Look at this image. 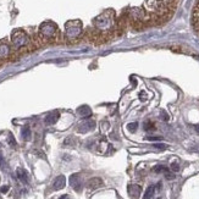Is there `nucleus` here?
Here are the masks:
<instances>
[{
    "label": "nucleus",
    "instance_id": "obj_1",
    "mask_svg": "<svg viewBox=\"0 0 199 199\" xmlns=\"http://www.w3.org/2000/svg\"><path fill=\"white\" fill-rule=\"evenodd\" d=\"M39 32L42 34V37H44L45 39H50L53 37H55V33H56V26L51 22H45L40 26Z\"/></svg>",
    "mask_w": 199,
    "mask_h": 199
},
{
    "label": "nucleus",
    "instance_id": "obj_2",
    "mask_svg": "<svg viewBox=\"0 0 199 199\" xmlns=\"http://www.w3.org/2000/svg\"><path fill=\"white\" fill-rule=\"evenodd\" d=\"M12 43L16 48H22V46H26L27 43H28V37L24 32L22 31H15L12 33Z\"/></svg>",
    "mask_w": 199,
    "mask_h": 199
},
{
    "label": "nucleus",
    "instance_id": "obj_3",
    "mask_svg": "<svg viewBox=\"0 0 199 199\" xmlns=\"http://www.w3.org/2000/svg\"><path fill=\"white\" fill-rule=\"evenodd\" d=\"M95 127V122L94 121H92V120H89V121H84V122H82L80 126H78V132L80 133H87V132H89V131H92L93 128Z\"/></svg>",
    "mask_w": 199,
    "mask_h": 199
},
{
    "label": "nucleus",
    "instance_id": "obj_4",
    "mask_svg": "<svg viewBox=\"0 0 199 199\" xmlns=\"http://www.w3.org/2000/svg\"><path fill=\"white\" fill-rule=\"evenodd\" d=\"M81 31H82V28H81V24H78L77 27H71V24H70V22L67 23V26H66V34H67V37H78L81 34Z\"/></svg>",
    "mask_w": 199,
    "mask_h": 199
},
{
    "label": "nucleus",
    "instance_id": "obj_5",
    "mask_svg": "<svg viewBox=\"0 0 199 199\" xmlns=\"http://www.w3.org/2000/svg\"><path fill=\"white\" fill-rule=\"evenodd\" d=\"M70 183L72 186V188L76 192H81L82 191V182H81V177L78 174H75L70 177Z\"/></svg>",
    "mask_w": 199,
    "mask_h": 199
},
{
    "label": "nucleus",
    "instance_id": "obj_6",
    "mask_svg": "<svg viewBox=\"0 0 199 199\" xmlns=\"http://www.w3.org/2000/svg\"><path fill=\"white\" fill-rule=\"evenodd\" d=\"M65 184H66L65 176L60 175V176H58L56 179H54V182H53V188H54L55 191H59V189H62V188L65 187Z\"/></svg>",
    "mask_w": 199,
    "mask_h": 199
},
{
    "label": "nucleus",
    "instance_id": "obj_7",
    "mask_svg": "<svg viewBox=\"0 0 199 199\" xmlns=\"http://www.w3.org/2000/svg\"><path fill=\"white\" fill-rule=\"evenodd\" d=\"M60 117V114L59 111H53V113H50V114H48L46 115V117L44 120V122L46 123V125H54Z\"/></svg>",
    "mask_w": 199,
    "mask_h": 199
},
{
    "label": "nucleus",
    "instance_id": "obj_8",
    "mask_svg": "<svg viewBox=\"0 0 199 199\" xmlns=\"http://www.w3.org/2000/svg\"><path fill=\"white\" fill-rule=\"evenodd\" d=\"M101 186H103V181H101V179H99V177L91 179L88 181V183H87V187H88L89 189H97V188H99Z\"/></svg>",
    "mask_w": 199,
    "mask_h": 199
},
{
    "label": "nucleus",
    "instance_id": "obj_9",
    "mask_svg": "<svg viewBox=\"0 0 199 199\" xmlns=\"http://www.w3.org/2000/svg\"><path fill=\"white\" fill-rule=\"evenodd\" d=\"M128 192H130V196L133 199H138L140 192H142V188H140V186L133 184V186H130V187H128Z\"/></svg>",
    "mask_w": 199,
    "mask_h": 199
},
{
    "label": "nucleus",
    "instance_id": "obj_10",
    "mask_svg": "<svg viewBox=\"0 0 199 199\" xmlns=\"http://www.w3.org/2000/svg\"><path fill=\"white\" fill-rule=\"evenodd\" d=\"M77 113L80 114L82 117H89V116L92 115V110H91V108L87 106V105H83V106L78 108Z\"/></svg>",
    "mask_w": 199,
    "mask_h": 199
},
{
    "label": "nucleus",
    "instance_id": "obj_11",
    "mask_svg": "<svg viewBox=\"0 0 199 199\" xmlns=\"http://www.w3.org/2000/svg\"><path fill=\"white\" fill-rule=\"evenodd\" d=\"M10 54V48L7 44H0V60L2 59H6Z\"/></svg>",
    "mask_w": 199,
    "mask_h": 199
},
{
    "label": "nucleus",
    "instance_id": "obj_12",
    "mask_svg": "<svg viewBox=\"0 0 199 199\" xmlns=\"http://www.w3.org/2000/svg\"><path fill=\"white\" fill-rule=\"evenodd\" d=\"M17 177L24 183L28 181V175H27L26 170H23V169H17Z\"/></svg>",
    "mask_w": 199,
    "mask_h": 199
},
{
    "label": "nucleus",
    "instance_id": "obj_13",
    "mask_svg": "<svg viewBox=\"0 0 199 199\" xmlns=\"http://www.w3.org/2000/svg\"><path fill=\"white\" fill-rule=\"evenodd\" d=\"M154 192H155V187H154V186H149V187L147 188L145 193H144L143 199H150L153 196H154Z\"/></svg>",
    "mask_w": 199,
    "mask_h": 199
},
{
    "label": "nucleus",
    "instance_id": "obj_14",
    "mask_svg": "<svg viewBox=\"0 0 199 199\" xmlns=\"http://www.w3.org/2000/svg\"><path fill=\"white\" fill-rule=\"evenodd\" d=\"M22 138L24 140H29L31 139V128L28 126H24L23 130H22Z\"/></svg>",
    "mask_w": 199,
    "mask_h": 199
},
{
    "label": "nucleus",
    "instance_id": "obj_15",
    "mask_svg": "<svg viewBox=\"0 0 199 199\" xmlns=\"http://www.w3.org/2000/svg\"><path fill=\"white\" fill-rule=\"evenodd\" d=\"M153 171L157 172V174H160V172H164V174H165V172H167L169 170H167L165 166H162V165H157V166L153 169Z\"/></svg>",
    "mask_w": 199,
    "mask_h": 199
},
{
    "label": "nucleus",
    "instance_id": "obj_16",
    "mask_svg": "<svg viewBox=\"0 0 199 199\" xmlns=\"http://www.w3.org/2000/svg\"><path fill=\"white\" fill-rule=\"evenodd\" d=\"M144 130H145V131H153V130H155V126H154L153 122L148 121V122L144 123Z\"/></svg>",
    "mask_w": 199,
    "mask_h": 199
},
{
    "label": "nucleus",
    "instance_id": "obj_17",
    "mask_svg": "<svg viewBox=\"0 0 199 199\" xmlns=\"http://www.w3.org/2000/svg\"><path fill=\"white\" fill-rule=\"evenodd\" d=\"M137 127H138V123H137V122H132V123H128V125H127V128H128V131H131V132H135V131L137 130Z\"/></svg>",
    "mask_w": 199,
    "mask_h": 199
},
{
    "label": "nucleus",
    "instance_id": "obj_18",
    "mask_svg": "<svg viewBox=\"0 0 199 199\" xmlns=\"http://www.w3.org/2000/svg\"><path fill=\"white\" fill-rule=\"evenodd\" d=\"M171 170H172L174 172H177L179 170V165L177 162H172V164H171Z\"/></svg>",
    "mask_w": 199,
    "mask_h": 199
},
{
    "label": "nucleus",
    "instance_id": "obj_19",
    "mask_svg": "<svg viewBox=\"0 0 199 199\" xmlns=\"http://www.w3.org/2000/svg\"><path fill=\"white\" fill-rule=\"evenodd\" d=\"M9 143H10V145H12V147H14V145H16V142H15L14 137H12L11 135L9 136Z\"/></svg>",
    "mask_w": 199,
    "mask_h": 199
},
{
    "label": "nucleus",
    "instance_id": "obj_20",
    "mask_svg": "<svg viewBox=\"0 0 199 199\" xmlns=\"http://www.w3.org/2000/svg\"><path fill=\"white\" fill-rule=\"evenodd\" d=\"M165 176H166V179H175V176H174V174H171V172H165Z\"/></svg>",
    "mask_w": 199,
    "mask_h": 199
},
{
    "label": "nucleus",
    "instance_id": "obj_21",
    "mask_svg": "<svg viewBox=\"0 0 199 199\" xmlns=\"http://www.w3.org/2000/svg\"><path fill=\"white\" fill-rule=\"evenodd\" d=\"M161 119L165 120V121H167V120H169V116H167V114H166L165 111H161Z\"/></svg>",
    "mask_w": 199,
    "mask_h": 199
},
{
    "label": "nucleus",
    "instance_id": "obj_22",
    "mask_svg": "<svg viewBox=\"0 0 199 199\" xmlns=\"http://www.w3.org/2000/svg\"><path fill=\"white\" fill-rule=\"evenodd\" d=\"M7 191H9V186H4V187L0 188V192H1V193H6Z\"/></svg>",
    "mask_w": 199,
    "mask_h": 199
},
{
    "label": "nucleus",
    "instance_id": "obj_23",
    "mask_svg": "<svg viewBox=\"0 0 199 199\" xmlns=\"http://www.w3.org/2000/svg\"><path fill=\"white\" fill-rule=\"evenodd\" d=\"M154 147H155V148H158V149H165V148H166V145H165V144H158V143H157V144H154Z\"/></svg>",
    "mask_w": 199,
    "mask_h": 199
},
{
    "label": "nucleus",
    "instance_id": "obj_24",
    "mask_svg": "<svg viewBox=\"0 0 199 199\" xmlns=\"http://www.w3.org/2000/svg\"><path fill=\"white\" fill-rule=\"evenodd\" d=\"M147 139L148 140H160L161 139V137H147Z\"/></svg>",
    "mask_w": 199,
    "mask_h": 199
},
{
    "label": "nucleus",
    "instance_id": "obj_25",
    "mask_svg": "<svg viewBox=\"0 0 199 199\" xmlns=\"http://www.w3.org/2000/svg\"><path fill=\"white\" fill-rule=\"evenodd\" d=\"M59 199H69V196H67V194H65V196H61Z\"/></svg>",
    "mask_w": 199,
    "mask_h": 199
},
{
    "label": "nucleus",
    "instance_id": "obj_26",
    "mask_svg": "<svg viewBox=\"0 0 199 199\" xmlns=\"http://www.w3.org/2000/svg\"><path fill=\"white\" fill-rule=\"evenodd\" d=\"M0 166H2V157L0 155Z\"/></svg>",
    "mask_w": 199,
    "mask_h": 199
}]
</instances>
